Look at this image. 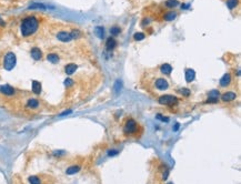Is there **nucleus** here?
I'll return each instance as SVG.
<instances>
[{
    "label": "nucleus",
    "instance_id": "f257e3e1",
    "mask_svg": "<svg viewBox=\"0 0 241 184\" xmlns=\"http://www.w3.org/2000/svg\"><path fill=\"white\" fill-rule=\"evenodd\" d=\"M39 28V21L34 16H28L22 19L20 24V32L24 37H29L34 34Z\"/></svg>",
    "mask_w": 241,
    "mask_h": 184
},
{
    "label": "nucleus",
    "instance_id": "f03ea898",
    "mask_svg": "<svg viewBox=\"0 0 241 184\" xmlns=\"http://www.w3.org/2000/svg\"><path fill=\"white\" fill-rule=\"evenodd\" d=\"M139 131V124L136 122V120L134 119H128L126 121L123 125V133L127 136H131V135H137Z\"/></svg>",
    "mask_w": 241,
    "mask_h": 184
},
{
    "label": "nucleus",
    "instance_id": "7ed1b4c3",
    "mask_svg": "<svg viewBox=\"0 0 241 184\" xmlns=\"http://www.w3.org/2000/svg\"><path fill=\"white\" fill-rule=\"evenodd\" d=\"M16 63H17V58H16V54L13 52H8L6 54L5 58H3V68L7 71H10L16 67Z\"/></svg>",
    "mask_w": 241,
    "mask_h": 184
},
{
    "label": "nucleus",
    "instance_id": "20e7f679",
    "mask_svg": "<svg viewBox=\"0 0 241 184\" xmlns=\"http://www.w3.org/2000/svg\"><path fill=\"white\" fill-rule=\"evenodd\" d=\"M158 102L160 104H165V105H173V104L178 103V98L171 95H166L159 98Z\"/></svg>",
    "mask_w": 241,
    "mask_h": 184
},
{
    "label": "nucleus",
    "instance_id": "39448f33",
    "mask_svg": "<svg viewBox=\"0 0 241 184\" xmlns=\"http://www.w3.org/2000/svg\"><path fill=\"white\" fill-rule=\"evenodd\" d=\"M0 93L6 95V97H12L16 95V90L15 88H12L9 84H3L0 85Z\"/></svg>",
    "mask_w": 241,
    "mask_h": 184
},
{
    "label": "nucleus",
    "instance_id": "423d86ee",
    "mask_svg": "<svg viewBox=\"0 0 241 184\" xmlns=\"http://www.w3.org/2000/svg\"><path fill=\"white\" fill-rule=\"evenodd\" d=\"M155 87H156L158 90L163 91V90L168 89L169 82L165 79V78H158V79H156V81H155Z\"/></svg>",
    "mask_w": 241,
    "mask_h": 184
},
{
    "label": "nucleus",
    "instance_id": "0eeeda50",
    "mask_svg": "<svg viewBox=\"0 0 241 184\" xmlns=\"http://www.w3.org/2000/svg\"><path fill=\"white\" fill-rule=\"evenodd\" d=\"M57 39H58L59 41H61V42H69V41L72 40V37H71L70 32L60 31V32L57 33Z\"/></svg>",
    "mask_w": 241,
    "mask_h": 184
},
{
    "label": "nucleus",
    "instance_id": "6e6552de",
    "mask_svg": "<svg viewBox=\"0 0 241 184\" xmlns=\"http://www.w3.org/2000/svg\"><path fill=\"white\" fill-rule=\"evenodd\" d=\"M237 98V95L234 93L233 91H228L224 92L223 95H221V100L223 102H229V101H233L234 99Z\"/></svg>",
    "mask_w": 241,
    "mask_h": 184
},
{
    "label": "nucleus",
    "instance_id": "1a4fd4ad",
    "mask_svg": "<svg viewBox=\"0 0 241 184\" xmlns=\"http://www.w3.org/2000/svg\"><path fill=\"white\" fill-rule=\"evenodd\" d=\"M219 83H220V87L221 88H226V87H228V85H230V83H231V75H230L229 73L223 74V77L220 79Z\"/></svg>",
    "mask_w": 241,
    "mask_h": 184
},
{
    "label": "nucleus",
    "instance_id": "9d476101",
    "mask_svg": "<svg viewBox=\"0 0 241 184\" xmlns=\"http://www.w3.org/2000/svg\"><path fill=\"white\" fill-rule=\"evenodd\" d=\"M30 54H31L32 59L34 60H40V59L42 58V52L41 50H40L39 48H37V47H34V48L31 49V51H30Z\"/></svg>",
    "mask_w": 241,
    "mask_h": 184
},
{
    "label": "nucleus",
    "instance_id": "9b49d317",
    "mask_svg": "<svg viewBox=\"0 0 241 184\" xmlns=\"http://www.w3.org/2000/svg\"><path fill=\"white\" fill-rule=\"evenodd\" d=\"M185 77H186V81H187V82H192L196 78L195 70H193V69H187V70H186V73H185Z\"/></svg>",
    "mask_w": 241,
    "mask_h": 184
},
{
    "label": "nucleus",
    "instance_id": "f8f14e48",
    "mask_svg": "<svg viewBox=\"0 0 241 184\" xmlns=\"http://www.w3.org/2000/svg\"><path fill=\"white\" fill-rule=\"evenodd\" d=\"M77 69H78V65L77 64H75V63H69V64H67L66 67H65V72H66V74L71 75L76 72Z\"/></svg>",
    "mask_w": 241,
    "mask_h": 184
},
{
    "label": "nucleus",
    "instance_id": "ddd939ff",
    "mask_svg": "<svg viewBox=\"0 0 241 184\" xmlns=\"http://www.w3.org/2000/svg\"><path fill=\"white\" fill-rule=\"evenodd\" d=\"M218 99H219V91H211L209 93L207 102L208 103H216V102H218Z\"/></svg>",
    "mask_w": 241,
    "mask_h": 184
},
{
    "label": "nucleus",
    "instance_id": "4468645a",
    "mask_svg": "<svg viewBox=\"0 0 241 184\" xmlns=\"http://www.w3.org/2000/svg\"><path fill=\"white\" fill-rule=\"evenodd\" d=\"M39 100H37V99H34V98H31V99H29L27 101V107L29 108V109H38L39 108Z\"/></svg>",
    "mask_w": 241,
    "mask_h": 184
},
{
    "label": "nucleus",
    "instance_id": "2eb2a0df",
    "mask_svg": "<svg viewBox=\"0 0 241 184\" xmlns=\"http://www.w3.org/2000/svg\"><path fill=\"white\" fill-rule=\"evenodd\" d=\"M117 47V41H116V39L113 38H108L107 41H106V48L108 50H112V49H115Z\"/></svg>",
    "mask_w": 241,
    "mask_h": 184
},
{
    "label": "nucleus",
    "instance_id": "dca6fc26",
    "mask_svg": "<svg viewBox=\"0 0 241 184\" xmlns=\"http://www.w3.org/2000/svg\"><path fill=\"white\" fill-rule=\"evenodd\" d=\"M41 83L39 81H32V92L36 93V95H40V92H41Z\"/></svg>",
    "mask_w": 241,
    "mask_h": 184
},
{
    "label": "nucleus",
    "instance_id": "f3484780",
    "mask_svg": "<svg viewBox=\"0 0 241 184\" xmlns=\"http://www.w3.org/2000/svg\"><path fill=\"white\" fill-rule=\"evenodd\" d=\"M160 71L163 73V74H166V75H169L171 72H172V67H171L170 64H168V63H165V64L161 65V68H160Z\"/></svg>",
    "mask_w": 241,
    "mask_h": 184
},
{
    "label": "nucleus",
    "instance_id": "a211bd4d",
    "mask_svg": "<svg viewBox=\"0 0 241 184\" xmlns=\"http://www.w3.org/2000/svg\"><path fill=\"white\" fill-rule=\"evenodd\" d=\"M81 167L79 166V165H72V166L68 167V169L66 170V173L68 175H72V174H76V173H78L79 171H80Z\"/></svg>",
    "mask_w": 241,
    "mask_h": 184
},
{
    "label": "nucleus",
    "instance_id": "6ab92c4d",
    "mask_svg": "<svg viewBox=\"0 0 241 184\" xmlns=\"http://www.w3.org/2000/svg\"><path fill=\"white\" fill-rule=\"evenodd\" d=\"M28 9H37V10H47L48 7H47L45 3H32L31 6L28 7Z\"/></svg>",
    "mask_w": 241,
    "mask_h": 184
},
{
    "label": "nucleus",
    "instance_id": "aec40b11",
    "mask_svg": "<svg viewBox=\"0 0 241 184\" xmlns=\"http://www.w3.org/2000/svg\"><path fill=\"white\" fill-rule=\"evenodd\" d=\"M177 18V12L176 11H168L165 15V20L166 21H173Z\"/></svg>",
    "mask_w": 241,
    "mask_h": 184
},
{
    "label": "nucleus",
    "instance_id": "412c9836",
    "mask_svg": "<svg viewBox=\"0 0 241 184\" xmlns=\"http://www.w3.org/2000/svg\"><path fill=\"white\" fill-rule=\"evenodd\" d=\"M47 60H48L49 62L56 64V63L59 62V57H58V54H50L47 56Z\"/></svg>",
    "mask_w": 241,
    "mask_h": 184
},
{
    "label": "nucleus",
    "instance_id": "4be33fe9",
    "mask_svg": "<svg viewBox=\"0 0 241 184\" xmlns=\"http://www.w3.org/2000/svg\"><path fill=\"white\" fill-rule=\"evenodd\" d=\"M226 3H227V7L229 8L230 10H232V9H234L237 6H238L239 0H227Z\"/></svg>",
    "mask_w": 241,
    "mask_h": 184
},
{
    "label": "nucleus",
    "instance_id": "5701e85b",
    "mask_svg": "<svg viewBox=\"0 0 241 184\" xmlns=\"http://www.w3.org/2000/svg\"><path fill=\"white\" fill-rule=\"evenodd\" d=\"M95 34L99 39H102L103 37H105V31H103V28L102 27H96L95 28Z\"/></svg>",
    "mask_w": 241,
    "mask_h": 184
},
{
    "label": "nucleus",
    "instance_id": "b1692460",
    "mask_svg": "<svg viewBox=\"0 0 241 184\" xmlns=\"http://www.w3.org/2000/svg\"><path fill=\"white\" fill-rule=\"evenodd\" d=\"M30 184H41V179L39 176H37V175H32L28 179Z\"/></svg>",
    "mask_w": 241,
    "mask_h": 184
},
{
    "label": "nucleus",
    "instance_id": "393cba45",
    "mask_svg": "<svg viewBox=\"0 0 241 184\" xmlns=\"http://www.w3.org/2000/svg\"><path fill=\"white\" fill-rule=\"evenodd\" d=\"M179 5V1L178 0H167L166 1V6L168 8H175Z\"/></svg>",
    "mask_w": 241,
    "mask_h": 184
},
{
    "label": "nucleus",
    "instance_id": "a878e982",
    "mask_svg": "<svg viewBox=\"0 0 241 184\" xmlns=\"http://www.w3.org/2000/svg\"><path fill=\"white\" fill-rule=\"evenodd\" d=\"M121 88H122L121 81L117 80V81H116V83H115V85H113V91H115V93H117V95H118V93L121 91Z\"/></svg>",
    "mask_w": 241,
    "mask_h": 184
},
{
    "label": "nucleus",
    "instance_id": "bb28decb",
    "mask_svg": "<svg viewBox=\"0 0 241 184\" xmlns=\"http://www.w3.org/2000/svg\"><path fill=\"white\" fill-rule=\"evenodd\" d=\"M144 38H146V36H144V33H142V32H137V33H134V39L136 40V41H141V40H144Z\"/></svg>",
    "mask_w": 241,
    "mask_h": 184
},
{
    "label": "nucleus",
    "instance_id": "cd10ccee",
    "mask_svg": "<svg viewBox=\"0 0 241 184\" xmlns=\"http://www.w3.org/2000/svg\"><path fill=\"white\" fill-rule=\"evenodd\" d=\"M120 32H121V29H120L119 27H117V26H115V27H112L111 29H110V33H111L112 36H118Z\"/></svg>",
    "mask_w": 241,
    "mask_h": 184
},
{
    "label": "nucleus",
    "instance_id": "c85d7f7f",
    "mask_svg": "<svg viewBox=\"0 0 241 184\" xmlns=\"http://www.w3.org/2000/svg\"><path fill=\"white\" fill-rule=\"evenodd\" d=\"M180 93L183 95H186V97H188V95H190V90L189 89H186V88H183V89L180 90Z\"/></svg>",
    "mask_w": 241,
    "mask_h": 184
},
{
    "label": "nucleus",
    "instance_id": "c756f323",
    "mask_svg": "<svg viewBox=\"0 0 241 184\" xmlns=\"http://www.w3.org/2000/svg\"><path fill=\"white\" fill-rule=\"evenodd\" d=\"M73 84V80H71V79H67V80H65V85L66 87H70V85Z\"/></svg>",
    "mask_w": 241,
    "mask_h": 184
},
{
    "label": "nucleus",
    "instance_id": "7c9ffc66",
    "mask_svg": "<svg viewBox=\"0 0 241 184\" xmlns=\"http://www.w3.org/2000/svg\"><path fill=\"white\" fill-rule=\"evenodd\" d=\"M146 24H149V19H144V22H142V26H146Z\"/></svg>",
    "mask_w": 241,
    "mask_h": 184
},
{
    "label": "nucleus",
    "instance_id": "2f4dec72",
    "mask_svg": "<svg viewBox=\"0 0 241 184\" xmlns=\"http://www.w3.org/2000/svg\"><path fill=\"white\" fill-rule=\"evenodd\" d=\"M69 113H71V110H69V111H66V112H62L60 115H66V114H69Z\"/></svg>",
    "mask_w": 241,
    "mask_h": 184
},
{
    "label": "nucleus",
    "instance_id": "473e14b6",
    "mask_svg": "<svg viewBox=\"0 0 241 184\" xmlns=\"http://www.w3.org/2000/svg\"><path fill=\"white\" fill-rule=\"evenodd\" d=\"M189 7H190L189 3H188V5H185V6H181V8H182V9H188Z\"/></svg>",
    "mask_w": 241,
    "mask_h": 184
},
{
    "label": "nucleus",
    "instance_id": "72a5a7b5",
    "mask_svg": "<svg viewBox=\"0 0 241 184\" xmlns=\"http://www.w3.org/2000/svg\"><path fill=\"white\" fill-rule=\"evenodd\" d=\"M178 129H179V123H177V124L175 125V131H177Z\"/></svg>",
    "mask_w": 241,
    "mask_h": 184
},
{
    "label": "nucleus",
    "instance_id": "f704fd0d",
    "mask_svg": "<svg viewBox=\"0 0 241 184\" xmlns=\"http://www.w3.org/2000/svg\"><path fill=\"white\" fill-rule=\"evenodd\" d=\"M169 184H172V183H169Z\"/></svg>",
    "mask_w": 241,
    "mask_h": 184
}]
</instances>
